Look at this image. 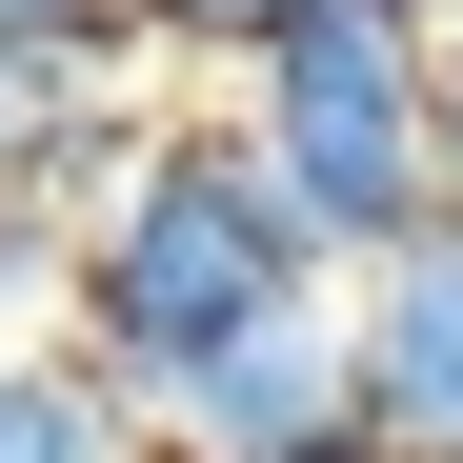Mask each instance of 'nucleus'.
Wrapping results in <instances>:
<instances>
[{
  "label": "nucleus",
  "mask_w": 463,
  "mask_h": 463,
  "mask_svg": "<svg viewBox=\"0 0 463 463\" xmlns=\"http://www.w3.org/2000/svg\"><path fill=\"white\" fill-rule=\"evenodd\" d=\"M0 463H162V423L81 343H0Z\"/></svg>",
  "instance_id": "39448f33"
},
{
  "label": "nucleus",
  "mask_w": 463,
  "mask_h": 463,
  "mask_svg": "<svg viewBox=\"0 0 463 463\" xmlns=\"http://www.w3.org/2000/svg\"><path fill=\"white\" fill-rule=\"evenodd\" d=\"M302 0H141V81H242Z\"/></svg>",
  "instance_id": "0eeeda50"
},
{
  "label": "nucleus",
  "mask_w": 463,
  "mask_h": 463,
  "mask_svg": "<svg viewBox=\"0 0 463 463\" xmlns=\"http://www.w3.org/2000/svg\"><path fill=\"white\" fill-rule=\"evenodd\" d=\"M302 302H343V262L302 242V202H282V162L242 141V101L222 121H162V162H141L121 202H101V242H81V302H61V343H81L141 423L182 403V383L222 363V343H262V323H302Z\"/></svg>",
  "instance_id": "f257e3e1"
},
{
  "label": "nucleus",
  "mask_w": 463,
  "mask_h": 463,
  "mask_svg": "<svg viewBox=\"0 0 463 463\" xmlns=\"http://www.w3.org/2000/svg\"><path fill=\"white\" fill-rule=\"evenodd\" d=\"M343 443H383V423H363V323H343V302L222 343L182 403H162V463H343Z\"/></svg>",
  "instance_id": "7ed1b4c3"
},
{
  "label": "nucleus",
  "mask_w": 463,
  "mask_h": 463,
  "mask_svg": "<svg viewBox=\"0 0 463 463\" xmlns=\"http://www.w3.org/2000/svg\"><path fill=\"white\" fill-rule=\"evenodd\" d=\"M443 202H463V101H443Z\"/></svg>",
  "instance_id": "1a4fd4ad"
},
{
  "label": "nucleus",
  "mask_w": 463,
  "mask_h": 463,
  "mask_svg": "<svg viewBox=\"0 0 463 463\" xmlns=\"http://www.w3.org/2000/svg\"><path fill=\"white\" fill-rule=\"evenodd\" d=\"M0 182H21V81H0Z\"/></svg>",
  "instance_id": "6e6552de"
},
{
  "label": "nucleus",
  "mask_w": 463,
  "mask_h": 463,
  "mask_svg": "<svg viewBox=\"0 0 463 463\" xmlns=\"http://www.w3.org/2000/svg\"><path fill=\"white\" fill-rule=\"evenodd\" d=\"M343 463H383V443H343Z\"/></svg>",
  "instance_id": "9d476101"
},
{
  "label": "nucleus",
  "mask_w": 463,
  "mask_h": 463,
  "mask_svg": "<svg viewBox=\"0 0 463 463\" xmlns=\"http://www.w3.org/2000/svg\"><path fill=\"white\" fill-rule=\"evenodd\" d=\"M443 101H463V21L443 0H302V21L242 61V141L282 162L302 242L343 282L403 262L423 222H463L443 202Z\"/></svg>",
  "instance_id": "f03ea898"
},
{
  "label": "nucleus",
  "mask_w": 463,
  "mask_h": 463,
  "mask_svg": "<svg viewBox=\"0 0 463 463\" xmlns=\"http://www.w3.org/2000/svg\"><path fill=\"white\" fill-rule=\"evenodd\" d=\"M0 81H141V0H0Z\"/></svg>",
  "instance_id": "423d86ee"
},
{
  "label": "nucleus",
  "mask_w": 463,
  "mask_h": 463,
  "mask_svg": "<svg viewBox=\"0 0 463 463\" xmlns=\"http://www.w3.org/2000/svg\"><path fill=\"white\" fill-rule=\"evenodd\" d=\"M343 323H363V423H383V463H463V222H423L403 262H363Z\"/></svg>",
  "instance_id": "20e7f679"
}]
</instances>
